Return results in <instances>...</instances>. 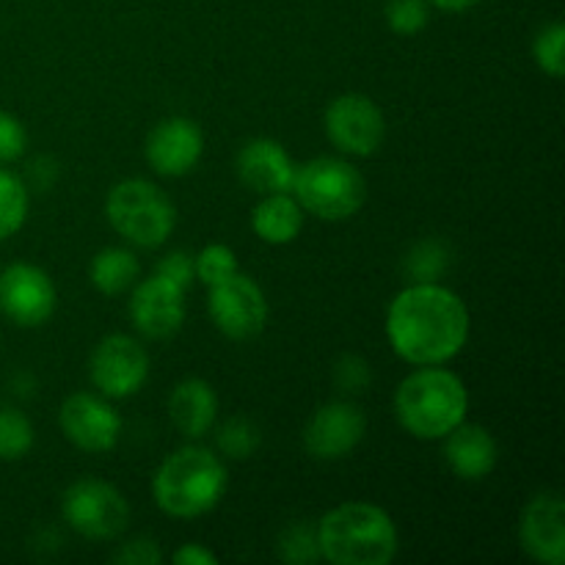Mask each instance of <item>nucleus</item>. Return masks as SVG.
Listing matches in <instances>:
<instances>
[{"instance_id":"nucleus-14","label":"nucleus","mask_w":565,"mask_h":565,"mask_svg":"<svg viewBox=\"0 0 565 565\" xmlns=\"http://www.w3.org/2000/svg\"><path fill=\"white\" fill-rule=\"evenodd\" d=\"M519 541L533 561L544 565L565 563V505L557 491H541L524 505Z\"/></svg>"},{"instance_id":"nucleus-21","label":"nucleus","mask_w":565,"mask_h":565,"mask_svg":"<svg viewBox=\"0 0 565 565\" xmlns=\"http://www.w3.org/2000/svg\"><path fill=\"white\" fill-rule=\"evenodd\" d=\"M138 259L127 248H103L92 259V285L103 296H119L138 279Z\"/></svg>"},{"instance_id":"nucleus-13","label":"nucleus","mask_w":565,"mask_h":565,"mask_svg":"<svg viewBox=\"0 0 565 565\" xmlns=\"http://www.w3.org/2000/svg\"><path fill=\"white\" fill-rule=\"evenodd\" d=\"M130 318L149 340H169L185 323V290L154 274L132 290Z\"/></svg>"},{"instance_id":"nucleus-3","label":"nucleus","mask_w":565,"mask_h":565,"mask_svg":"<svg viewBox=\"0 0 565 565\" xmlns=\"http://www.w3.org/2000/svg\"><path fill=\"white\" fill-rule=\"evenodd\" d=\"M469 395L463 381L439 364L406 375L395 392V414L403 430L417 439H445L463 423Z\"/></svg>"},{"instance_id":"nucleus-2","label":"nucleus","mask_w":565,"mask_h":565,"mask_svg":"<svg viewBox=\"0 0 565 565\" xmlns=\"http://www.w3.org/2000/svg\"><path fill=\"white\" fill-rule=\"evenodd\" d=\"M318 550L334 565H386L397 555V527L370 502H345L318 522Z\"/></svg>"},{"instance_id":"nucleus-34","label":"nucleus","mask_w":565,"mask_h":565,"mask_svg":"<svg viewBox=\"0 0 565 565\" xmlns=\"http://www.w3.org/2000/svg\"><path fill=\"white\" fill-rule=\"evenodd\" d=\"M28 174L36 191H47L55 180H58V163L53 158H36L28 166Z\"/></svg>"},{"instance_id":"nucleus-5","label":"nucleus","mask_w":565,"mask_h":565,"mask_svg":"<svg viewBox=\"0 0 565 565\" xmlns=\"http://www.w3.org/2000/svg\"><path fill=\"white\" fill-rule=\"evenodd\" d=\"M292 193L303 213L323 221H345L362 210L367 199V182L356 166L337 158H315L296 166Z\"/></svg>"},{"instance_id":"nucleus-11","label":"nucleus","mask_w":565,"mask_h":565,"mask_svg":"<svg viewBox=\"0 0 565 565\" xmlns=\"http://www.w3.org/2000/svg\"><path fill=\"white\" fill-rule=\"evenodd\" d=\"M92 381L105 397H130L149 375V356L141 342L125 334H110L94 348Z\"/></svg>"},{"instance_id":"nucleus-22","label":"nucleus","mask_w":565,"mask_h":565,"mask_svg":"<svg viewBox=\"0 0 565 565\" xmlns=\"http://www.w3.org/2000/svg\"><path fill=\"white\" fill-rule=\"evenodd\" d=\"M28 218V188L11 171H0V241L17 235Z\"/></svg>"},{"instance_id":"nucleus-9","label":"nucleus","mask_w":565,"mask_h":565,"mask_svg":"<svg viewBox=\"0 0 565 565\" xmlns=\"http://www.w3.org/2000/svg\"><path fill=\"white\" fill-rule=\"evenodd\" d=\"M326 132L340 152L367 158L379 152L386 121L379 105L364 94H342L326 108Z\"/></svg>"},{"instance_id":"nucleus-20","label":"nucleus","mask_w":565,"mask_h":565,"mask_svg":"<svg viewBox=\"0 0 565 565\" xmlns=\"http://www.w3.org/2000/svg\"><path fill=\"white\" fill-rule=\"evenodd\" d=\"M303 210L290 193H268L252 213V230L270 246H285L301 235Z\"/></svg>"},{"instance_id":"nucleus-15","label":"nucleus","mask_w":565,"mask_h":565,"mask_svg":"<svg viewBox=\"0 0 565 565\" xmlns=\"http://www.w3.org/2000/svg\"><path fill=\"white\" fill-rule=\"evenodd\" d=\"M364 414L353 403H329L318 408L303 430V447L318 461H337L356 450L364 439Z\"/></svg>"},{"instance_id":"nucleus-29","label":"nucleus","mask_w":565,"mask_h":565,"mask_svg":"<svg viewBox=\"0 0 565 565\" xmlns=\"http://www.w3.org/2000/svg\"><path fill=\"white\" fill-rule=\"evenodd\" d=\"M218 447L226 458H232V461H246V458L259 447V430L243 417L230 419L226 425H221Z\"/></svg>"},{"instance_id":"nucleus-33","label":"nucleus","mask_w":565,"mask_h":565,"mask_svg":"<svg viewBox=\"0 0 565 565\" xmlns=\"http://www.w3.org/2000/svg\"><path fill=\"white\" fill-rule=\"evenodd\" d=\"M114 561L121 565H158L160 561H163V555H160V550L154 541L136 539V541H130V544L121 546V550L114 555Z\"/></svg>"},{"instance_id":"nucleus-28","label":"nucleus","mask_w":565,"mask_h":565,"mask_svg":"<svg viewBox=\"0 0 565 565\" xmlns=\"http://www.w3.org/2000/svg\"><path fill=\"white\" fill-rule=\"evenodd\" d=\"M386 25L397 33V36H417L430 20V3L428 0H390L386 3Z\"/></svg>"},{"instance_id":"nucleus-27","label":"nucleus","mask_w":565,"mask_h":565,"mask_svg":"<svg viewBox=\"0 0 565 565\" xmlns=\"http://www.w3.org/2000/svg\"><path fill=\"white\" fill-rule=\"evenodd\" d=\"M232 274H237V257L230 246H224V243L204 246L202 252H199V257L193 259V276H196L199 281H204L207 287L230 279Z\"/></svg>"},{"instance_id":"nucleus-30","label":"nucleus","mask_w":565,"mask_h":565,"mask_svg":"<svg viewBox=\"0 0 565 565\" xmlns=\"http://www.w3.org/2000/svg\"><path fill=\"white\" fill-rule=\"evenodd\" d=\"M25 127L20 125V119L6 110H0V163H11V160L20 158L25 152Z\"/></svg>"},{"instance_id":"nucleus-10","label":"nucleus","mask_w":565,"mask_h":565,"mask_svg":"<svg viewBox=\"0 0 565 565\" xmlns=\"http://www.w3.org/2000/svg\"><path fill=\"white\" fill-rule=\"evenodd\" d=\"M0 309L11 323L36 329L55 312V285L42 268L14 263L0 274Z\"/></svg>"},{"instance_id":"nucleus-36","label":"nucleus","mask_w":565,"mask_h":565,"mask_svg":"<svg viewBox=\"0 0 565 565\" xmlns=\"http://www.w3.org/2000/svg\"><path fill=\"white\" fill-rule=\"evenodd\" d=\"M428 3L436 6V9H441V11H452V14H461V11L475 9L480 0H428Z\"/></svg>"},{"instance_id":"nucleus-7","label":"nucleus","mask_w":565,"mask_h":565,"mask_svg":"<svg viewBox=\"0 0 565 565\" xmlns=\"http://www.w3.org/2000/svg\"><path fill=\"white\" fill-rule=\"evenodd\" d=\"M61 511L70 527L83 539L110 541L119 539L130 522V505L125 497L103 480L83 478L64 491Z\"/></svg>"},{"instance_id":"nucleus-17","label":"nucleus","mask_w":565,"mask_h":565,"mask_svg":"<svg viewBox=\"0 0 565 565\" xmlns=\"http://www.w3.org/2000/svg\"><path fill=\"white\" fill-rule=\"evenodd\" d=\"M237 174L243 185L263 193H290L296 163L290 160L287 149L274 138H254L237 154Z\"/></svg>"},{"instance_id":"nucleus-4","label":"nucleus","mask_w":565,"mask_h":565,"mask_svg":"<svg viewBox=\"0 0 565 565\" xmlns=\"http://www.w3.org/2000/svg\"><path fill=\"white\" fill-rule=\"evenodd\" d=\"M226 469L204 447H182L154 472L152 494L163 513L174 519H196L213 511L226 494Z\"/></svg>"},{"instance_id":"nucleus-35","label":"nucleus","mask_w":565,"mask_h":565,"mask_svg":"<svg viewBox=\"0 0 565 565\" xmlns=\"http://www.w3.org/2000/svg\"><path fill=\"white\" fill-rule=\"evenodd\" d=\"M174 563L177 565H215L218 563V557H215L210 550H204L202 544H185L182 550L174 552Z\"/></svg>"},{"instance_id":"nucleus-8","label":"nucleus","mask_w":565,"mask_h":565,"mask_svg":"<svg viewBox=\"0 0 565 565\" xmlns=\"http://www.w3.org/2000/svg\"><path fill=\"white\" fill-rule=\"evenodd\" d=\"M207 312L221 334L230 340H252L265 329L268 301L257 281L237 270L230 279L210 287Z\"/></svg>"},{"instance_id":"nucleus-1","label":"nucleus","mask_w":565,"mask_h":565,"mask_svg":"<svg viewBox=\"0 0 565 565\" xmlns=\"http://www.w3.org/2000/svg\"><path fill=\"white\" fill-rule=\"evenodd\" d=\"M386 337L403 362L434 367L450 362L467 345L469 312L450 287L414 281L390 303Z\"/></svg>"},{"instance_id":"nucleus-25","label":"nucleus","mask_w":565,"mask_h":565,"mask_svg":"<svg viewBox=\"0 0 565 565\" xmlns=\"http://www.w3.org/2000/svg\"><path fill=\"white\" fill-rule=\"evenodd\" d=\"M279 555L290 565H307L320 557L318 530L307 522H296L279 535Z\"/></svg>"},{"instance_id":"nucleus-16","label":"nucleus","mask_w":565,"mask_h":565,"mask_svg":"<svg viewBox=\"0 0 565 565\" xmlns=\"http://www.w3.org/2000/svg\"><path fill=\"white\" fill-rule=\"evenodd\" d=\"M204 149L202 130L196 121L182 119H163L147 138V160L158 174L163 177H185L199 163Z\"/></svg>"},{"instance_id":"nucleus-6","label":"nucleus","mask_w":565,"mask_h":565,"mask_svg":"<svg viewBox=\"0 0 565 565\" xmlns=\"http://www.w3.org/2000/svg\"><path fill=\"white\" fill-rule=\"evenodd\" d=\"M105 213L125 241L141 248L163 246L177 224L174 202L147 180L116 182L105 199Z\"/></svg>"},{"instance_id":"nucleus-23","label":"nucleus","mask_w":565,"mask_h":565,"mask_svg":"<svg viewBox=\"0 0 565 565\" xmlns=\"http://www.w3.org/2000/svg\"><path fill=\"white\" fill-rule=\"evenodd\" d=\"M33 447V425L22 412L0 406V461H20Z\"/></svg>"},{"instance_id":"nucleus-12","label":"nucleus","mask_w":565,"mask_h":565,"mask_svg":"<svg viewBox=\"0 0 565 565\" xmlns=\"http://www.w3.org/2000/svg\"><path fill=\"white\" fill-rule=\"evenodd\" d=\"M58 425L66 439L86 452H108L119 445L121 417L103 397L88 392L66 397L58 412Z\"/></svg>"},{"instance_id":"nucleus-19","label":"nucleus","mask_w":565,"mask_h":565,"mask_svg":"<svg viewBox=\"0 0 565 565\" xmlns=\"http://www.w3.org/2000/svg\"><path fill=\"white\" fill-rule=\"evenodd\" d=\"M169 414L177 430L188 439H199L207 434L218 414L215 390L202 379H185L174 386L169 397Z\"/></svg>"},{"instance_id":"nucleus-31","label":"nucleus","mask_w":565,"mask_h":565,"mask_svg":"<svg viewBox=\"0 0 565 565\" xmlns=\"http://www.w3.org/2000/svg\"><path fill=\"white\" fill-rule=\"evenodd\" d=\"M154 274L163 276V279L174 281L177 287H182V290H188L193 281V259L188 257L185 252H171L169 257H163L158 263V268H154Z\"/></svg>"},{"instance_id":"nucleus-18","label":"nucleus","mask_w":565,"mask_h":565,"mask_svg":"<svg viewBox=\"0 0 565 565\" xmlns=\"http://www.w3.org/2000/svg\"><path fill=\"white\" fill-rule=\"evenodd\" d=\"M445 461L458 478L483 480L497 467V441L480 425H458L445 436Z\"/></svg>"},{"instance_id":"nucleus-32","label":"nucleus","mask_w":565,"mask_h":565,"mask_svg":"<svg viewBox=\"0 0 565 565\" xmlns=\"http://www.w3.org/2000/svg\"><path fill=\"white\" fill-rule=\"evenodd\" d=\"M337 384L348 392H362L370 384V364L359 356H345L334 370Z\"/></svg>"},{"instance_id":"nucleus-24","label":"nucleus","mask_w":565,"mask_h":565,"mask_svg":"<svg viewBox=\"0 0 565 565\" xmlns=\"http://www.w3.org/2000/svg\"><path fill=\"white\" fill-rule=\"evenodd\" d=\"M450 263V252L441 241H423L408 252L406 274L414 281H439Z\"/></svg>"},{"instance_id":"nucleus-26","label":"nucleus","mask_w":565,"mask_h":565,"mask_svg":"<svg viewBox=\"0 0 565 565\" xmlns=\"http://www.w3.org/2000/svg\"><path fill=\"white\" fill-rule=\"evenodd\" d=\"M535 64L550 77L565 75V25L563 22H550L533 42Z\"/></svg>"}]
</instances>
